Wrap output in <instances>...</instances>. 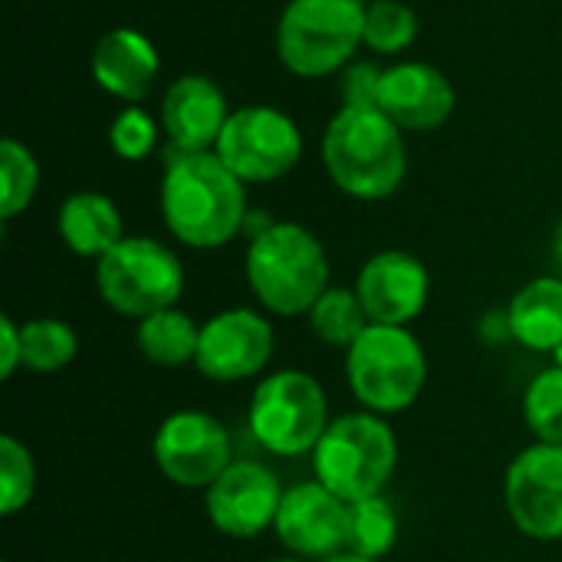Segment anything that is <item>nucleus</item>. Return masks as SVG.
<instances>
[{"mask_svg":"<svg viewBox=\"0 0 562 562\" xmlns=\"http://www.w3.org/2000/svg\"><path fill=\"white\" fill-rule=\"evenodd\" d=\"M398 540V517L385 494L349 504V547L362 557L382 560Z\"/></svg>","mask_w":562,"mask_h":562,"instance_id":"obj_25","label":"nucleus"},{"mask_svg":"<svg viewBox=\"0 0 562 562\" xmlns=\"http://www.w3.org/2000/svg\"><path fill=\"white\" fill-rule=\"evenodd\" d=\"M524 418L537 441L562 445V366L540 372L524 395Z\"/></svg>","mask_w":562,"mask_h":562,"instance_id":"obj_27","label":"nucleus"},{"mask_svg":"<svg viewBox=\"0 0 562 562\" xmlns=\"http://www.w3.org/2000/svg\"><path fill=\"white\" fill-rule=\"evenodd\" d=\"M366 46L362 0H290L277 23V56L300 79L333 76Z\"/></svg>","mask_w":562,"mask_h":562,"instance_id":"obj_5","label":"nucleus"},{"mask_svg":"<svg viewBox=\"0 0 562 562\" xmlns=\"http://www.w3.org/2000/svg\"><path fill=\"white\" fill-rule=\"evenodd\" d=\"M214 151L244 184H270L296 168L303 135L286 112L273 105H244L231 112Z\"/></svg>","mask_w":562,"mask_h":562,"instance_id":"obj_9","label":"nucleus"},{"mask_svg":"<svg viewBox=\"0 0 562 562\" xmlns=\"http://www.w3.org/2000/svg\"><path fill=\"white\" fill-rule=\"evenodd\" d=\"M553 263H557V277H562V221L553 231Z\"/></svg>","mask_w":562,"mask_h":562,"instance_id":"obj_33","label":"nucleus"},{"mask_svg":"<svg viewBox=\"0 0 562 562\" xmlns=\"http://www.w3.org/2000/svg\"><path fill=\"white\" fill-rule=\"evenodd\" d=\"M158 72H161V56L155 43L132 26L109 30L92 49L95 86L128 105L142 102L155 89Z\"/></svg>","mask_w":562,"mask_h":562,"instance_id":"obj_18","label":"nucleus"},{"mask_svg":"<svg viewBox=\"0 0 562 562\" xmlns=\"http://www.w3.org/2000/svg\"><path fill=\"white\" fill-rule=\"evenodd\" d=\"M63 244L79 257H105L122 237V214L112 198L99 191H76L63 201L56 217Z\"/></svg>","mask_w":562,"mask_h":562,"instance_id":"obj_19","label":"nucleus"},{"mask_svg":"<svg viewBox=\"0 0 562 562\" xmlns=\"http://www.w3.org/2000/svg\"><path fill=\"white\" fill-rule=\"evenodd\" d=\"M36 188H40V165L33 151L16 138H3L0 142V217L13 221L16 214H23L30 201L36 198Z\"/></svg>","mask_w":562,"mask_h":562,"instance_id":"obj_26","label":"nucleus"},{"mask_svg":"<svg viewBox=\"0 0 562 562\" xmlns=\"http://www.w3.org/2000/svg\"><path fill=\"white\" fill-rule=\"evenodd\" d=\"M158 471L188 491L211 487L234 464V441L227 428L207 412H175L168 415L151 441Z\"/></svg>","mask_w":562,"mask_h":562,"instance_id":"obj_10","label":"nucleus"},{"mask_svg":"<svg viewBox=\"0 0 562 562\" xmlns=\"http://www.w3.org/2000/svg\"><path fill=\"white\" fill-rule=\"evenodd\" d=\"M346 375L366 412L398 415L418 402L428 379V359L408 326L372 323L346 349Z\"/></svg>","mask_w":562,"mask_h":562,"instance_id":"obj_6","label":"nucleus"},{"mask_svg":"<svg viewBox=\"0 0 562 562\" xmlns=\"http://www.w3.org/2000/svg\"><path fill=\"white\" fill-rule=\"evenodd\" d=\"M382 82V69L372 63H356L342 72V99L346 105H375Z\"/></svg>","mask_w":562,"mask_h":562,"instance_id":"obj_30","label":"nucleus"},{"mask_svg":"<svg viewBox=\"0 0 562 562\" xmlns=\"http://www.w3.org/2000/svg\"><path fill=\"white\" fill-rule=\"evenodd\" d=\"M375 105L402 132H435L454 112V86L431 63H395L382 69Z\"/></svg>","mask_w":562,"mask_h":562,"instance_id":"obj_16","label":"nucleus"},{"mask_svg":"<svg viewBox=\"0 0 562 562\" xmlns=\"http://www.w3.org/2000/svg\"><path fill=\"white\" fill-rule=\"evenodd\" d=\"M270 562H303V560H296V557H286V560H270Z\"/></svg>","mask_w":562,"mask_h":562,"instance_id":"obj_34","label":"nucleus"},{"mask_svg":"<svg viewBox=\"0 0 562 562\" xmlns=\"http://www.w3.org/2000/svg\"><path fill=\"white\" fill-rule=\"evenodd\" d=\"M135 342H138V352L151 366L178 369V366L194 362L198 342H201V326L178 306H168V310H158V313L138 319Z\"/></svg>","mask_w":562,"mask_h":562,"instance_id":"obj_21","label":"nucleus"},{"mask_svg":"<svg viewBox=\"0 0 562 562\" xmlns=\"http://www.w3.org/2000/svg\"><path fill=\"white\" fill-rule=\"evenodd\" d=\"M23 336V366L33 372H59L79 352V336L66 319L40 316L20 323Z\"/></svg>","mask_w":562,"mask_h":562,"instance_id":"obj_23","label":"nucleus"},{"mask_svg":"<svg viewBox=\"0 0 562 562\" xmlns=\"http://www.w3.org/2000/svg\"><path fill=\"white\" fill-rule=\"evenodd\" d=\"M306 316H310L313 333L326 346H336V349H349L372 326L359 293L356 290H342V286H329Z\"/></svg>","mask_w":562,"mask_h":562,"instance_id":"obj_22","label":"nucleus"},{"mask_svg":"<svg viewBox=\"0 0 562 562\" xmlns=\"http://www.w3.org/2000/svg\"><path fill=\"white\" fill-rule=\"evenodd\" d=\"M161 217L191 250H217L247 227L244 181L217 151L165 155Z\"/></svg>","mask_w":562,"mask_h":562,"instance_id":"obj_1","label":"nucleus"},{"mask_svg":"<svg viewBox=\"0 0 562 562\" xmlns=\"http://www.w3.org/2000/svg\"><path fill=\"white\" fill-rule=\"evenodd\" d=\"M95 286L109 310L128 319H145L181 300L184 267L161 240L122 237L95 260Z\"/></svg>","mask_w":562,"mask_h":562,"instance_id":"obj_8","label":"nucleus"},{"mask_svg":"<svg viewBox=\"0 0 562 562\" xmlns=\"http://www.w3.org/2000/svg\"><path fill=\"white\" fill-rule=\"evenodd\" d=\"M319 562H379V560L362 557V553H356V550H339V553H333V557H326V560H319Z\"/></svg>","mask_w":562,"mask_h":562,"instance_id":"obj_32","label":"nucleus"},{"mask_svg":"<svg viewBox=\"0 0 562 562\" xmlns=\"http://www.w3.org/2000/svg\"><path fill=\"white\" fill-rule=\"evenodd\" d=\"M510 336L533 352L562 349V277H537L507 306Z\"/></svg>","mask_w":562,"mask_h":562,"instance_id":"obj_20","label":"nucleus"},{"mask_svg":"<svg viewBox=\"0 0 562 562\" xmlns=\"http://www.w3.org/2000/svg\"><path fill=\"white\" fill-rule=\"evenodd\" d=\"M398 464V441L389 422L375 412H352L333 418L313 448L316 481L346 504L379 497Z\"/></svg>","mask_w":562,"mask_h":562,"instance_id":"obj_4","label":"nucleus"},{"mask_svg":"<svg viewBox=\"0 0 562 562\" xmlns=\"http://www.w3.org/2000/svg\"><path fill=\"white\" fill-rule=\"evenodd\" d=\"M247 283L277 316H303L329 290V257L313 231L293 221H273L250 237Z\"/></svg>","mask_w":562,"mask_h":562,"instance_id":"obj_3","label":"nucleus"},{"mask_svg":"<svg viewBox=\"0 0 562 562\" xmlns=\"http://www.w3.org/2000/svg\"><path fill=\"white\" fill-rule=\"evenodd\" d=\"M280 477L260 461H237L207 487V517L211 524L234 540H254L277 524L283 504Z\"/></svg>","mask_w":562,"mask_h":562,"instance_id":"obj_13","label":"nucleus"},{"mask_svg":"<svg viewBox=\"0 0 562 562\" xmlns=\"http://www.w3.org/2000/svg\"><path fill=\"white\" fill-rule=\"evenodd\" d=\"M227 99L207 76H181L165 89L161 128L168 135V155L214 151L227 125Z\"/></svg>","mask_w":562,"mask_h":562,"instance_id":"obj_17","label":"nucleus"},{"mask_svg":"<svg viewBox=\"0 0 562 562\" xmlns=\"http://www.w3.org/2000/svg\"><path fill=\"white\" fill-rule=\"evenodd\" d=\"M16 366H23V336H20V323H13L10 316L0 319V375L10 379L16 372Z\"/></svg>","mask_w":562,"mask_h":562,"instance_id":"obj_31","label":"nucleus"},{"mask_svg":"<svg viewBox=\"0 0 562 562\" xmlns=\"http://www.w3.org/2000/svg\"><path fill=\"white\" fill-rule=\"evenodd\" d=\"M504 501L520 533L540 543L562 540V445L524 448L507 468Z\"/></svg>","mask_w":562,"mask_h":562,"instance_id":"obj_11","label":"nucleus"},{"mask_svg":"<svg viewBox=\"0 0 562 562\" xmlns=\"http://www.w3.org/2000/svg\"><path fill=\"white\" fill-rule=\"evenodd\" d=\"M273 326L254 310H224L201 326L194 369L211 382H240L263 372L273 356Z\"/></svg>","mask_w":562,"mask_h":562,"instance_id":"obj_12","label":"nucleus"},{"mask_svg":"<svg viewBox=\"0 0 562 562\" xmlns=\"http://www.w3.org/2000/svg\"><path fill=\"white\" fill-rule=\"evenodd\" d=\"M109 145L122 161H145L158 145L155 115L145 112L142 105H125L109 128Z\"/></svg>","mask_w":562,"mask_h":562,"instance_id":"obj_29","label":"nucleus"},{"mask_svg":"<svg viewBox=\"0 0 562 562\" xmlns=\"http://www.w3.org/2000/svg\"><path fill=\"white\" fill-rule=\"evenodd\" d=\"M323 165L349 198L385 201L408 171L402 128L379 105H342L326 125Z\"/></svg>","mask_w":562,"mask_h":562,"instance_id":"obj_2","label":"nucleus"},{"mask_svg":"<svg viewBox=\"0 0 562 562\" xmlns=\"http://www.w3.org/2000/svg\"><path fill=\"white\" fill-rule=\"evenodd\" d=\"M356 293L366 306L369 323L408 326L412 319L422 316L428 303L431 277H428V267L415 254L382 250L362 263Z\"/></svg>","mask_w":562,"mask_h":562,"instance_id":"obj_15","label":"nucleus"},{"mask_svg":"<svg viewBox=\"0 0 562 562\" xmlns=\"http://www.w3.org/2000/svg\"><path fill=\"white\" fill-rule=\"evenodd\" d=\"M326 428H329V402L323 385L310 372L300 369L273 372L250 395L247 431L263 451L277 458L313 454Z\"/></svg>","mask_w":562,"mask_h":562,"instance_id":"obj_7","label":"nucleus"},{"mask_svg":"<svg viewBox=\"0 0 562 562\" xmlns=\"http://www.w3.org/2000/svg\"><path fill=\"white\" fill-rule=\"evenodd\" d=\"M36 491V468L26 445H20L13 435L0 438V514L13 517L20 514Z\"/></svg>","mask_w":562,"mask_h":562,"instance_id":"obj_28","label":"nucleus"},{"mask_svg":"<svg viewBox=\"0 0 562 562\" xmlns=\"http://www.w3.org/2000/svg\"><path fill=\"white\" fill-rule=\"evenodd\" d=\"M422 20L405 0L366 3V46L379 56H398L418 40Z\"/></svg>","mask_w":562,"mask_h":562,"instance_id":"obj_24","label":"nucleus"},{"mask_svg":"<svg viewBox=\"0 0 562 562\" xmlns=\"http://www.w3.org/2000/svg\"><path fill=\"white\" fill-rule=\"evenodd\" d=\"M273 530L296 560H326L349 547V504L319 481L296 484L283 494Z\"/></svg>","mask_w":562,"mask_h":562,"instance_id":"obj_14","label":"nucleus"},{"mask_svg":"<svg viewBox=\"0 0 562 562\" xmlns=\"http://www.w3.org/2000/svg\"><path fill=\"white\" fill-rule=\"evenodd\" d=\"M362 3H372V0H362Z\"/></svg>","mask_w":562,"mask_h":562,"instance_id":"obj_35","label":"nucleus"}]
</instances>
